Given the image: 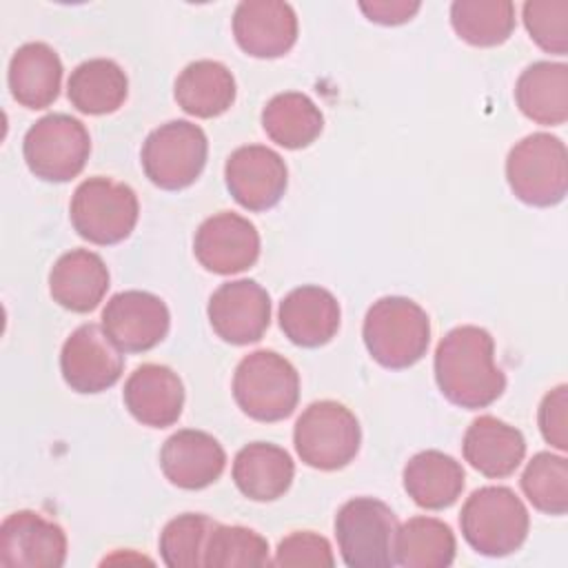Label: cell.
I'll list each match as a JSON object with an SVG mask.
<instances>
[{
  "mask_svg": "<svg viewBox=\"0 0 568 568\" xmlns=\"http://www.w3.org/2000/svg\"><path fill=\"white\" fill-rule=\"evenodd\" d=\"M7 80L11 95L20 106L47 109L60 95V55L47 42H27L11 55Z\"/></svg>",
  "mask_w": 568,
  "mask_h": 568,
  "instance_id": "603a6c76",
  "label": "cell"
},
{
  "mask_svg": "<svg viewBox=\"0 0 568 568\" xmlns=\"http://www.w3.org/2000/svg\"><path fill=\"white\" fill-rule=\"evenodd\" d=\"M262 129L275 144L297 151L320 138L324 115L308 95L284 91L273 95L262 109Z\"/></svg>",
  "mask_w": 568,
  "mask_h": 568,
  "instance_id": "f1b7e54d",
  "label": "cell"
},
{
  "mask_svg": "<svg viewBox=\"0 0 568 568\" xmlns=\"http://www.w3.org/2000/svg\"><path fill=\"white\" fill-rule=\"evenodd\" d=\"M67 561L62 526L36 510H16L0 526V564L7 568H60Z\"/></svg>",
  "mask_w": 568,
  "mask_h": 568,
  "instance_id": "2e32d148",
  "label": "cell"
},
{
  "mask_svg": "<svg viewBox=\"0 0 568 568\" xmlns=\"http://www.w3.org/2000/svg\"><path fill=\"white\" fill-rule=\"evenodd\" d=\"M268 541L246 526L217 524L206 541V568H237V566H268Z\"/></svg>",
  "mask_w": 568,
  "mask_h": 568,
  "instance_id": "836d02e7",
  "label": "cell"
},
{
  "mask_svg": "<svg viewBox=\"0 0 568 568\" xmlns=\"http://www.w3.org/2000/svg\"><path fill=\"white\" fill-rule=\"evenodd\" d=\"M295 464L291 455L271 442H251L233 459V481L253 501H275L293 484Z\"/></svg>",
  "mask_w": 568,
  "mask_h": 568,
  "instance_id": "cb8c5ba5",
  "label": "cell"
},
{
  "mask_svg": "<svg viewBox=\"0 0 568 568\" xmlns=\"http://www.w3.org/2000/svg\"><path fill=\"white\" fill-rule=\"evenodd\" d=\"M455 552V535L442 519L417 515L397 530L395 559L404 568H448Z\"/></svg>",
  "mask_w": 568,
  "mask_h": 568,
  "instance_id": "f546056e",
  "label": "cell"
},
{
  "mask_svg": "<svg viewBox=\"0 0 568 568\" xmlns=\"http://www.w3.org/2000/svg\"><path fill=\"white\" fill-rule=\"evenodd\" d=\"M337 297L315 284L293 288L280 302V328L291 344L302 348H320L328 344L339 331Z\"/></svg>",
  "mask_w": 568,
  "mask_h": 568,
  "instance_id": "ffe728a7",
  "label": "cell"
},
{
  "mask_svg": "<svg viewBox=\"0 0 568 568\" xmlns=\"http://www.w3.org/2000/svg\"><path fill=\"white\" fill-rule=\"evenodd\" d=\"M235 78L217 60H195L186 64L173 87L178 106L195 118H217L235 102Z\"/></svg>",
  "mask_w": 568,
  "mask_h": 568,
  "instance_id": "4316f807",
  "label": "cell"
},
{
  "mask_svg": "<svg viewBox=\"0 0 568 568\" xmlns=\"http://www.w3.org/2000/svg\"><path fill=\"white\" fill-rule=\"evenodd\" d=\"M109 282L104 260L89 248L67 251L49 271V293L53 302L73 313L98 308L109 291Z\"/></svg>",
  "mask_w": 568,
  "mask_h": 568,
  "instance_id": "7402d4cb",
  "label": "cell"
},
{
  "mask_svg": "<svg viewBox=\"0 0 568 568\" xmlns=\"http://www.w3.org/2000/svg\"><path fill=\"white\" fill-rule=\"evenodd\" d=\"M91 138L87 126L67 113H49L29 126L22 155L29 171L44 182L78 178L89 160Z\"/></svg>",
  "mask_w": 568,
  "mask_h": 568,
  "instance_id": "30bf717a",
  "label": "cell"
},
{
  "mask_svg": "<svg viewBox=\"0 0 568 568\" xmlns=\"http://www.w3.org/2000/svg\"><path fill=\"white\" fill-rule=\"evenodd\" d=\"M462 453L464 459L484 477L504 479L524 462L526 439L519 428L493 415H479L464 433Z\"/></svg>",
  "mask_w": 568,
  "mask_h": 568,
  "instance_id": "44dd1931",
  "label": "cell"
},
{
  "mask_svg": "<svg viewBox=\"0 0 568 568\" xmlns=\"http://www.w3.org/2000/svg\"><path fill=\"white\" fill-rule=\"evenodd\" d=\"M422 9V2H408V0H373V2H359V11L377 24L395 27L413 20V16Z\"/></svg>",
  "mask_w": 568,
  "mask_h": 568,
  "instance_id": "74e56055",
  "label": "cell"
},
{
  "mask_svg": "<svg viewBox=\"0 0 568 568\" xmlns=\"http://www.w3.org/2000/svg\"><path fill=\"white\" fill-rule=\"evenodd\" d=\"M450 24L473 47H497L515 31V4L510 0H455Z\"/></svg>",
  "mask_w": 568,
  "mask_h": 568,
  "instance_id": "4dcf8cb0",
  "label": "cell"
},
{
  "mask_svg": "<svg viewBox=\"0 0 568 568\" xmlns=\"http://www.w3.org/2000/svg\"><path fill=\"white\" fill-rule=\"evenodd\" d=\"M171 315L162 297L149 291L115 293L102 311V328L122 353H146L169 333Z\"/></svg>",
  "mask_w": 568,
  "mask_h": 568,
  "instance_id": "4fadbf2b",
  "label": "cell"
},
{
  "mask_svg": "<svg viewBox=\"0 0 568 568\" xmlns=\"http://www.w3.org/2000/svg\"><path fill=\"white\" fill-rule=\"evenodd\" d=\"M193 253L195 260L211 273H242L260 257V233L246 217L233 211H222L206 217L197 226Z\"/></svg>",
  "mask_w": 568,
  "mask_h": 568,
  "instance_id": "9a60e30c",
  "label": "cell"
},
{
  "mask_svg": "<svg viewBox=\"0 0 568 568\" xmlns=\"http://www.w3.org/2000/svg\"><path fill=\"white\" fill-rule=\"evenodd\" d=\"M433 366L439 393L459 408H486L506 390V375L495 364V339L481 326L448 331L435 348Z\"/></svg>",
  "mask_w": 568,
  "mask_h": 568,
  "instance_id": "6da1fadb",
  "label": "cell"
},
{
  "mask_svg": "<svg viewBox=\"0 0 568 568\" xmlns=\"http://www.w3.org/2000/svg\"><path fill=\"white\" fill-rule=\"evenodd\" d=\"M459 528L475 552L506 557L526 541L530 517L515 490L508 486H484L464 501Z\"/></svg>",
  "mask_w": 568,
  "mask_h": 568,
  "instance_id": "3957f363",
  "label": "cell"
},
{
  "mask_svg": "<svg viewBox=\"0 0 568 568\" xmlns=\"http://www.w3.org/2000/svg\"><path fill=\"white\" fill-rule=\"evenodd\" d=\"M521 490L526 499L546 515L568 513V462L555 453H537L521 473Z\"/></svg>",
  "mask_w": 568,
  "mask_h": 568,
  "instance_id": "1f68e13d",
  "label": "cell"
},
{
  "mask_svg": "<svg viewBox=\"0 0 568 568\" xmlns=\"http://www.w3.org/2000/svg\"><path fill=\"white\" fill-rule=\"evenodd\" d=\"M399 521L388 504L375 497H355L335 515L337 548L348 568H390Z\"/></svg>",
  "mask_w": 568,
  "mask_h": 568,
  "instance_id": "ba28073f",
  "label": "cell"
},
{
  "mask_svg": "<svg viewBox=\"0 0 568 568\" xmlns=\"http://www.w3.org/2000/svg\"><path fill=\"white\" fill-rule=\"evenodd\" d=\"M235 404L255 422H282L297 408V368L275 351H253L244 355L233 373Z\"/></svg>",
  "mask_w": 568,
  "mask_h": 568,
  "instance_id": "277c9868",
  "label": "cell"
},
{
  "mask_svg": "<svg viewBox=\"0 0 568 568\" xmlns=\"http://www.w3.org/2000/svg\"><path fill=\"white\" fill-rule=\"evenodd\" d=\"M275 566H326L335 564L331 544L326 537L313 530H295L286 535L275 550Z\"/></svg>",
  "mask_w": 568,
  "mask_h": 568,
  "instance_id": "d590c367",
  "label": "cell"
},
{
  "mask_svg": "<svg viewBox=\"0 0 568 568\" xmlns=\"http://www.w3.org/2000/svg\"><path fill=\"white\" fill-rule=\"evenodd\" d=\"M122 371V351L109 339L104 328L93 322L78 326L62 344L60 373L75 393H102L118 384Z\"/></svg>",
  "mask_w": 568,
  "mask_h": 568,
  "instance_id": "8fae6325",
  "label": "cell"
},
{
  "mask_svg": "<svg viewBox=\"0 0 568 568\" xmlns=\"http://www.w3.org/2000/svg\"><path fill=\"white\" fill-rule=\"evenodd\" d=\"M506 180L515 197L528 206L559 204L568 191V153L561 138L539 131L519 140L508 151Z\"/></svg>",
  "mask_w": 568,
  "mask_h": 568,
  "instance_id": "5b68a950",
  "label": "cell"
},
{
  "mask_svg": "<svg viewBox=\"0 0 568 568\" xmlns=\"http://www.w3.org/2000/svg\"><path fill=\"white\" fill-rule=\"evenodd\" d=\"M224 182L233 200L253 213L273 209L286 193L288 169L280 153L264 144L235 149L224 164Z\"/></svg>",
  "mask_w": 568,
  "mask_h": 568,
  "instance_id": "7c38bea8",
  "label": "cell"
},
{
  "mask_svg": "<svg viewBox=\"0 0 568 568\" xmlns=\"http://www.w3.org/2000/svg\"><path fill=\"white\" fill-rule=\"evenodd\" d=\"M75 233L98 246L126 240L140 217L135 191L118 180L93 175L78 184L69 206Z\"/></svg>",
  "mask_w": 568,
  "mask_h": 568,
  "instance_id": "8992f818",
  "label": "cell"
},
{
  "mask_svg": "<svg viewBox=\"0 0 568 568\" xmlns=\"http://www.w3.org/2000/svg\"><path fill=\"white\" fill-rule=\"evenodd\" d=\"M129 93L122 67L109 58H93L78 64L67 82V98L84 115H106L118 111Z\"/></svg>",
  "mask_w": 568,
  "mask_h": 568,
  "instance_id": "83f0119b",
  "label": "cell"
},
{
  "mask_svg": "<svg viewBox=\"0 0 568 568\" xmlns=\"http://www.w3.org/2000/svg\"><path fill=\"white\" fill-rule=\"evenodd\" d=\"M293 444L306 466L331 473L355 459L362 428L351 408L333 399H320L308 404L297 417Z\"/></svg>",
  "mask_w": 568,
  "mask_h": 568,
  "instance_id": "52a82bcc",
  "label": "cell"
},
{
  "mask_svg": "<svg viewBox=\"0 0 568 568\" xmlns=\"http://www.w3.org/2000/svg\"><path fill=\"white\" fill-rule=\"evenodd\" d=\"M515 102L537 124H564L568 120V67L550 60L526 67L515 84Z\"/></svg>",
  "mask_w": 568,
  "mask_h": 568,
  "instance_id": "484cf974",
  "label": "cell"
},
{
  "mask_svg": "<svg viewBox=\"0 0 568 568\" xmlns=\"http://www.w3.org/2000/svg\"><path fill=\"white\" fill-rule=\"evenodd\" d=\"M226 466L222 444L195 428L173 433L160 450V468L164 477L184 490H202L220 479Z\"/></svg>",
  "mask_w": 568,
  "mask_h": 568,
  "instance_id": "ac0fdd59",
  "label": "cell"
},
{
  "mask_svg": "<svg viewBox=\"0 0 568 568\" xmlns=\"http://www.w3.org/2000/svg\"><path fill=\"white\" fill-rule=\"evenodd\" d=\"M209 322L215 335L229 344L260 342L271 324V297L255 280L220 284L209 297Z\"/></svg>",
  "mask_w": 568,
  "mask_h": 568,
  "instance_id": "5bb4252c",
  "label": "cell"
},
{
  "mask_svg": "<svg viewBox=\"0 0 568 568\" xmlns=\"http://www.w3.org/2000/svg\"><path fill=\"white\" fill-rule=\"evenodd\" d=\"M402 481L419 508L444 510L459 499L466 473L455 457L442 450H422L406 462Z\"/></svg>",
  "mask_w": 568,
  "mask_h": 568,
  "instance_id": "d4e9b609",
  "label": "cell"
},
{
  "mask_svg": "<svg viewBox=\"0 0 568 568\" xmlns=\"http://www.w3.org/2000/svg\"><path fill=\"white\" fill-rule=\"evenodd\" d=\"M362 337L368 355L384 368L402 371L417 364L430 344L426 311L402 295H386L366 311Z\"/></svg>",
  "mask_w": 568,
  "mask_h": 568,
  "instance_id": "7a4b0ae2",
  "label": "cell"
},
{
  "mask_svg": "<svg viewBox=\"0 0 568 568\" xmlns=\"http://www.w3.org/2000/svg\"><path fill=\"white\" fill-rule=\"evenodd\" d=\"M524 27L546 53H568V0H528L521 9Z\"/></svg>",
  "mask_w": 568,
  "mask_h": 568,
  "instance_id": "e575fe53",
  "label": "cell"
},
{
  "mask_svg": "<svg viewBox=\"0 0 568 568\" xmlns=\"http://www.w3.org/2000/svg\"><path fill=\"white\" fill-rule=\"evenodd\" d=\"M217 526L202 513L173 517L160 532V557L169 568H200L211 530Z\"/></svg>",
  "mask_w": 568,
  "mask_h": 568,
  "instance_id": "d6a6232c",
  "label": "cell"
},
{
  "mask_svg": "<svg viewBox=\"0 0 568 568\" xmlns=\"http://www.w3.org/2000/svg\"><path fill=\"white\" fill-rule=\"evenodd\" d=\"M233 36L251 58H282L297 42V16L282 0H244L233 11Z\"/></svg>",
  "mask_w": 568,
  "mask_h": 568,
  "instance_id": "e0dca14e",
  "label": "cell"
},
{
  "mask_svg": "<svg viewBox=\"0 0 568 568\" xmlns=\"http://www.w3.org/2000/svg\"><path fill=\"white\" fill-rule=\"evenodd\" d=\"M126 410L142 426H173L184 408V386L178 373L164 364H142L124 382Z\"/></svg>",
  "mask_w": 568,
  "mask_h": 568,
  "instance_id": "d6986e66",
  "label": "cell"
},
{
  "mask_svg": "<svg viewBox=\"0 0 568 568\" xmlns=\"http://www.w3.org/2000/svg\"><path fill=\"white\" fill-rule=\"evenodd\" d=\"M541 437L557 450L568 448V386L559 384L548 390L537 410Z\"/></svg>",
  "mask_w": 568,
  "mask_h": 568,
  "instance_id": "8d00e7d4",
  "label": "cell"
},
{
  "mask_svg": "<svg viewBox=\"0 0 568 568\" xmlns=\"http://www.w3.org/2000/svg\"><path fill=\"white\" fill-rule=\"evenodd\" d=\"M206 155V133L189 120H171L146 135L140 162L151 184L164 191H180L200 178Z\"/></svg>",
  "mask_w": 568,
  "mask_h": 568,
  "instance_id": "9c48e42d",
  "label": "cell"
}]
</instances>
